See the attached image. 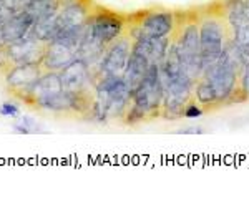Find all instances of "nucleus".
Segmentation results:
<instances>
[{
  "label": "nucleus",
  "mask_w": 249,
  "mask_h": 204,
  "mask_svg": "<svg viewBox=\"0 0 249 204\" xmlns=\"http://www.w3.org/2000/svg\"><path fill=\"white\" fill-rule=\"evenodd\" d=\"M128 29V15L111 12L103 7H95L88 20L87 30L103 45H110Z\"/></svg>",
  "instance_id": "nucleus-5"
},
{
  "label": "nucleus",
  "mask_w": 249,
  "mask_h": 204,
  "mask_svg": "<svg viewBox=\"0 0 249 204\" xmlns=\"http://www.w3.org/2000/svg\"><path fill=\"white\" fill-rule=\"evenodd\" d=\"M179 133H183V135H188V133H203V130H183V131H179Z\"/></svg>",
  "instance_id": "nucleus-24"
},
{
  "label": "nucleus",
  "mask_w": 249,
  "mask_h": 204,
  "mask_svg": "<svg viewBox=\"0 0 249 204\" xmlns=\"http://www.w3.org/2000/svg\"><path fill=\"white\" fill-rule=\"evenodd\" d=\"M130 102L131 91L122 77H96L90 118L96 123H107L110 118L123 119Z\"/></svg>",
  "instance_id": "nucleus-3"
},
{
  "label": "nucleus",
  "mask_w": 249,
  "mask_h": 204,
  "mask_svg": "<svg viewBox=\"0 0 249 204\" xmlns=\"http://www.w3.org/2000/svg\"><path fill=\"white\" fill-rule=\"evenodd\" d=\"M0 115H2L3 118H18L20 106L14 102H5L0 105Z\"/></svg>",
  "instance_id": "nucleus-22"
},
{
  "label": "nucleus",
  "mask_w": 249,
  "mask_h": 204,
  "mask_svg": "<svg viewBox=\"0 0 249 204\" xmlns=\"http://www.w3.org/2000/svg\"><path fill=\"white\" fill-rule=\"evenodd\" d=\"M178 23V12L166 9H150L128 15V34L142 37H173Z\"/></svg>",
  "instance_id": "nucleus-4"
},
{
  "label": "nucleus",
  "mask_w": 249,
  "mask_h": 204,
  "mask_svg": "<svg viewBox=\"0 0 249 204\" xmlns=\"http://www.w3.org/2000/svg\"><path fill=\"white\" fill-rule=\"evenodd\" d=\"M60 30V25H58V14L52 15V17H47V18H42V20H37L32 27L29 37L35 38V40H40L43 43H48L52 40H55Z\"/></svg>",
  "instance_id": "nucleus-17"
},
{
  "label": "nucleus",
  "mask_w": 249,
  "mask_h": 204,
  "mask_svg": "<svg viewBox=\"0 0 249 204\" xmlns=\"http://www.w3.org/2000/svg\"><path fill=\"white\" fill-rule=\"evenodd\" d=\"M9 2L10 0H5L0 3V25H3L7 20H10L20 10V5H12V3L9 5Z\"/></svg>",
  "instance_id": "nucleus-20"
},
{
  "label": "nucleus",
  "mask_w": 249,
  "mask_h": 204,
  "mask_svg": "<svg viewBox=\"0 0 249 204\" xmlns=\"http://www.w3.org/2000/svg\"><path fill=\"white\" fill-rule=\"evenodd\" d=\"M249 100V63H244L239 73V83H238V93H236L234 103H241Z\"/></svg>",
  "instance_id": "nucleus-18"
},
{
  "label": "nucleus",
  "mask_w": 249,
  "mask_h": 204,
  "mask_svg": "<svg viewBox=\"0 0 249 204\" xmlns=\"http://www.w3.org/2000/svg\"><path fill=\"white\" fill-rule=\"evenodd\" d=\"M193 100L196 103H199L206 111H213L216 108H219L218 97H216V91L206 77H199L195 82V88H193Z\"/></svg>",
  "instance_id": "nucleus-16"
},
{
  "label": "nucleus",
  "mask_w": 249,
  "mask_h": 204,
  "mask_svg": "<svg viewBox=\"0 0 249 204\" xmlns=\"http://www.w3.org/2000/svg\"><path fill=\"white\" fill-rule=\"evenodd\" d=\"M12 128H14V133L18 135H32L40 131V125L37 123V119L32 117H20Z\"/></svg>",
  "instance_id": "nucleus-19"
},
{
  "label": "nucleus",
  "mask_w": 249,
  "mask_h": 204,
  "mask_svg": "<svg viewBox=\"0 0 249 204\" xmlns=\"http://www.w3.org/2000/svg\"><path fill=\"white\" fill-rule=\"evenodd\" d=\"M20 9L27 12L37 22V20L58 14L60 9H62V0H25L20 5Z\"/></svg>",
  "instance_id": "nucleus-15"
},
{
  "label": "nucleus",
  "mask_w": 249,
  "mask_h": 204,
  "mask_svg": "<svg viewBox=\"0 0 249 204\" xmlns=\"http://www.w3.org/2000/svg\"><path fill=\"white\" fill-rule=\"evenodd\" d=\"M131 50H133V37L126 30L122 37L116 38L113 43H110L107 47L105 53H103V57L95 70V78L122 77L128 62H130Z\"/></svg>",
  "instance_id": "nucleus-6"
},
{
  "label": "nucleus",
  "mask_w": 249,
  "mask_h": 204,
  "mask_svg": "<svg viewBox=\"0 0 249 204\" xmlns=\"http://www.w3.org/2000/svg\"><path fill=\"white\" fill-rule=\"evenodd\" d=\"M204 113H206V110H204L199 103H196L195 100H191V102H188V105L184 106L183 118H199V117H203Z\"/></svg>",
  "instance_id": "nucleus-21"
},
{
  "label": "nucleus",
  "mask_w": 249,
  "mask_h": 204,
  "mask_svg": "<svg viewBox=\"0 0 249 204\" xmlns=\"http://www.w3.org/2000/svg\"><path fill=\"white\" fill-rule=\"evenodd\" d=\"M42 63H22L14 65L5 71V83L9 86L15 98L22 100L23 95L29 91V88L34 85L43 73Z\"/></svg>",
  "instance_id": "nucleus-9"
},
{
  "label": "nucleus",
  "mask_w": 249,
  "mask_h": 204,
  "mask_svg": "<svg viewBox=\"0 0 249 204\" xmlns=\"http://www.w3.org/2000/svg\"><path fill=\"white\" fill-rule=\"evenodd\" d=\"M45 45L47 43L40 42V40L25 37L18 42L9 43L5 47V53L12 67L22 65V63H42Z\"/></svg>",
  "instance_id": "nucleus-10"
},
{
  "label": "nucleus",
  "mask_w": 249,
  "mask_h": 204,
  "mask_svg": "<svg viewBox=\"0 0 249 204\" xmlns=\"http://www.w3.org/2000/svg\"><path fill=\"white\" fill-rule=\"evenodd\" d=\"M163 85L158 65H151L148 73L131 91V102L123 117L124 125H140L161 117Z\"/></svg>",
  "instance_id": "nucleus-2"
},
{
  "label": "nucleus",
  "mask_w": 249,
  "mask_h": 204,
  "mask_svg": "<svg viewBox=\"0 0 249 204\" xmlns=\"http://www.w3.org/2000/svg\"><path fill=\"white\" fill-rule=\"evenodd\" d=\"M7 47L5 40H3V35H2V29H0V50H3Z\"/></svg>",
  "instance_id": "nucleus-23"
},
{
  "label": "nucleus",
  "mask_w": 249,
  "mask_h": 204,
  "mask_svg": "<svg viewBox=\"0 0 249 204\" xmlns=\"http://www.w3.org/2000/svg\"><path fill=\"white\" fill-rule=\"evenodd\" d=\"M60 73L63 90L71 93H93L95 91V73L87 62L75 58Z\"/></svg>",
  "instance_id": "nucleus-7"
},
{
  "label": "nucleus",
  "mask_w": 249,
  "mask_h": 204,
  "mask_svg": "<svg viewBox=\"0 0 249 204\" xmlns=\"http://www.w3.org/2000/svg\"><path fill=\"white\" fill-rule=\"evenodd\" d=\"M34 23H35V20L32 18L27 12H23L22 9H20L10 20H7L3 25H0L3 40H5L7 45H9V43H14V42H18V40H22L25 37H29Z\"/></svg>",
  "instance_id": "nucleus-13"
},
{
  "label": "nucleus",
  "mask_w": 249,
  "mask_h": 204,
  "mask_svg": "<svg viewBox=\"0 0 249 204\" xmlns=\"http://www.w3.org/2000/svg\"><path fill=\"white\" fill-rule=\"evenodd\" d=\"M75 58H77V49L63 42H58V40H52L45 45L42 67L43 70L48 71H62Z\"/></svg>",
  "instance_id": "nucleus-11"
},
{
  "label": "nucleus",
  "mask_w": 249,
  "mask_h": 204,
  "mask_svg": "<svg viewBox=\"0 0 249 204\" xmlns=\"http://www.w3.org/2000/svg\"><path fill=\"white\" fill-rule=\"evenodd\" d=\"M150 67H151V63L148 62V58L144 57V55H142L136 50H131L130 62H128L126 68H124V73L122 75L123 82L126 83L130 91H133V88L142 82L143 77L148 73V70H150Z\"/></svg>",
  "instance_id": "nucleus-14"
},
{
  "label": "nucleus",
  "mask_w": 249,
  "mask_h": 204,
  "mask_svg": "<svg viewBox=\"0 0 249 204\" xmlns=\"http://www.w3.org/2000/svg\"><path fill=\"white\" fill-rule=\"evenodd\" d=\"M199 14V42H201L203 71L219 60L231 43V30L219 2L211 3L206 9H198Z\"/></svg>",
  "instance_id": "nucleus-1"
},
{
  "label": "nucleus",
  "mask_w": 249,
  "mask_h": 204,
  "mask_svg": "<svg viewBox=\"0 0 249 204\" xmlns=\"http://www.w3.org/2000/svg\"><path fill=\"white\" fill-rule=\"evenodd\" d=\"M171 47V37H142L133 40V50L148 58L151 65H161L168 57Z\"/></svg>",
  "instance_id": "nucleus-12"
},
{
  "label": "nucleus",
  "mask_w": 249,
  "mask_h": 204,
  "mask_svg": "<svg viewBox=\"0 0 249 204\" xmlns=\"http://www.w3.org/2000/svg\"><path fill=\"white\" fill-rule=\"evenodd\" d=\"M18 2H25V0H18Z\"/></svg>",
  "instance_id": "nucleus-26"
},
{
  "label": "nucleus",
  "mask_w": 249,
  "mask_h": 204,
  "mask_svg": "<svg viewBox=\"0 0 249 204\" xmlns=\"http://www.w3.org/2000/svg\"><path fill=\"white\" fill-rule=\"evenodd\" d=\"M62 91H63V85L58 71L45 70L40 75L37 82L29 88V91L23 95L22 102H25L27 105L35 108V110H42V106L47 102H50L52 98L57 97Z\"/></svg>",
  "instance_id": "nucleus-8"
},
{
  "label": "nucleus",
  "mask_w": 249,
  "mask_h": 204,
  "mask_svg": "<svg viewBox=\"0 0 249 204\" xmlns=\"http://www.w3.org/2000/svg\"><path fill=\"white\" fill-rule=\"evenodd\" d=\"M2 2H5V0H0V3H2Z\"/></svg>",
  "instance_id": "nucleus-25"
}]
</instances>
